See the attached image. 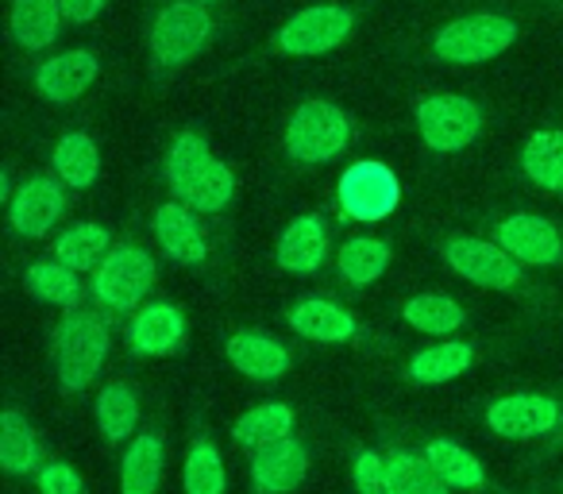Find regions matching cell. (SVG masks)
<instances>
[{
    "mask_svg": "<svg viewBox=\"0 0 563 494\" xmlns=\"http://www.w3.org/2000/svg\"><path fill=\"white\" fill-rule=\"evenodd\" d=\"M101 171V155H97V143L86 132H70L58 140L55 147V174L74 189H86L97 182Z\"/></svg>",
    "mask_w": 563,
    "mask_h": 494,
    "instance_id": "25",
    "label": "cell"
},
{
    "mask_svg": "<svg viewBox=\"0 0 563 494\" xmlns=\"http://www.w3.org/2000/svg\"><path fill=\"white\" fill-rule=\"evenodd\" d=\"M112 252V240L101 224H74L58 235L55 243V260L70 271H93L109 260Z\"/></svg>",
    "mask_w": 563,
    "mask_h": 494,
    "instance_id": "22",
    "label": "cell"
},
{
    "mask_svg": "<svg viewBox=\"0 0 563 494\" xmlns=\"http://www.w3.org/2000/svg\"><path fill=\"white\" fill-rule=\"evenodd\" d=\"M155 235H158V243L166 248V255H170V260L189 263V267L205 263V255H209V243H205V232H201V224H197L194 209H189V205H181V201L158 205Z\"/></svg>",
    "mask_w": 563,
    "mask_h": 494,
    "instance_id": "14",
    "label": "cell"
},
{
    "mask_svg": "<svg viewBox=\"0 0 563 494\" xmlns=\"http://www.w3.org/2000/svg\"><path fill=\"white\" fill-rule=\"evenodd\" d=\"M355 486H360V494H398L390 475V460H383L375 452H360V460H355Z\"/></svg>",
    "mask_w": 563,
    "mask_h": 494,
    "instance_id": "37",
    "label": "cell"
},
{
    "mask_svg": "<svg viewBox=\"0 0 563 494\" xmlns=\"http://www.w3.org/2000/svg\"><path fill=\"white\" fill-rule=\"evenodd\" d=\"M401 317H406L417 332H429V337H448V332H455L463 325L460 301L448 298V294H417V298L406 301Z\"/></svg>",
    "mask_w": 563,
    "mask_h": 494,
    "instance_id": "28",
    "label": "cell"
},
{
    "mask_svg": "<svg viewBox=\"0 0 563 494\" xmlns=\"http://www.w3.org/2000/svg\"><path fill=\"white\" fill-rule=\"evenodd\" d=\"M498 243L525 267H552L563 260V240L555 224L544 217H532V212H517V217L501 220Z\"/></svg>",
    "mask_w": 563,
    "mask_h": 494,
    "instance_id": "10",
    "label": "cell"
},
{
    "mask_svg": "<svg viewBox=\"0 0 563 494\" xmlns=\"http://www.w3.org/2000/svg\"><path fill=\"white\" fill-rule=\"evenodd\" d=\"M209 163H212L209 143H205L197 132H181L178 140H174L170 155H166V178H170L174 194H178V197L186 194V189L194 186L197 178H201Z\"/></svg>",
    "mask_w": 563,
    "mask_h": 494,
    "instance_id": "31",
    "label": "cell"
},
{
    "mask_svg": "<svg viewBox=\"0 0 563 494\" xmlns=\"http://www.w3.org/2000/svg\"><path fill=\"white\" fill-rule=\"evenodd\" d=\"M155 286V260L143 248H112L109 260L97 267L93 275V294L97 301H104L109 309H135L147 290Z\"/></svg>",
    "mask_w": 563,
    "mask_h": 494,
    "instance_id": "6",
    "label": "cell"
},
{
    "mask_svg": "<svg viewBox=\"0 0 563 494\" xmlns=\"http://www.w3.org/2000/svg\"><path fill=\"white\" fill-rule=\"evenodd\" d=\"M290 429H294V409L282 406V402H266V406L247 409V414L235 421L232 437H235V444H243V448H263V444H271V440L290 437Z\"/></svg>",
    "mask_w": 563,
    "mask_h": 494,
    "instance_id": "26",
    "label": "cell"
},
{
    "mask_svg": "<svg viewBox=\"0 0 563 494\" xmlns=\"http://www.w3.org/2000/svg\"><path fill=\"white\" fill-rule=\"evenodd\" d=\"M471 348L460 344V340H448V344H437V348H424L409 360V375L424 386H437V383H452L455 375L471 367Z\"/></svg>",
    "mask_w": 563,
    "mask_h": 494,
    "instance_id": "27",
    "label": "cell"
},
{
    "mask_svg": "<svg viewBox=\"0 0 563 494\" xmlns=\"http://www.w3.org/2000/svg\"><path fill=\"white\" fill-rule=\"evenodd\" d=\"M63 186L55 178H32L12 197V228L20 235H47L55 220L63 217Z\"/></svg>",
    "mask_w": 563,
    "mask_h": 494,
    "instance_id": "16",
    "label": "cell"
},
{
    "mask_svg": "<svg viewBox=\"0 0 563 494\" xmlns=\"http://www.w3.org/2000/svg\"><path fill=\"white\" fill-rule=\"evenodd\" d=\"M521 166L537 186L563 194V132H532L521 151Z\"/></svg>",
    "mask_w": 563,
    "mask_h": 494,
    "instance_id": "24",
    "label": "cell"
},
{
    "mask_svg": "<svg viewBox=\"0 0 563 494\" xmlns=\"http://www.w3.org/2000/svg\"><path fill=\"white\" fill-rule=\"evenodd\" d=\"M401 201V186L398 174L386 163H371V158H360L344 171L340 178V209L352 220H363V224H375V220H386Z\"/></svg>",
    "mask_w": 563,
    "mask_h": 494,
    "instance_id": "3",
    "label": "cell"
},
{
    "mask_svg": "<svg viewBox=\"0 0 563 494\" xmlns=\"http://www.w3.org/2000/svg\"><path fill=\"white\" fill-rule=\"evenodd\" d=\"M181 340H186V317L166 301L140 309L132 321V348L140 355H170Z\"/></svg>",
    "mask_w": 563,
    "mask_h": 494,
    "instance_id": "18",
    "label": "cell"
},
{
    "mask_svg": "<svg viewBox=\"0 0 563 494\" xmlns=\"http://www.w3.org/2000/svg\"><path fill=\"white\" fill-rule=\"evenodd\" d=\"M109 355V329L93 314H66L55 329V371L63 391H86Z\"/></svg>",
    "mask_w": 563,
    "mask_h": 494,
    "instance_id": "1",
    "label": "cell"
},
{
    "mask_svg": "<svg viewBox=\"0 0 563 494\" xmlns=\"http://www.w3.org/2000/svg\"><path fill=\"white\" fill-rule=\"evenodd\" d=\"M309 475V452L301 440L282 437L271 444L255 448V460H251V479L263 494H290L306 483Z\"/></svg>",
    "mask_w": 563,
    "mask_h": 494,
    "instance_id": "12",
    "label": "cell"
},
{
    "mask_svg": "<svg viewBox=\"0 0 563 494\" xmlns=\"http://www.w3.org/2000/svg\"><path fill=\"white\" fill-rule=\"evenodd\" d=\"M212 20L205 12L201 0H174L155 17L151 28V55L163 66H178L186 58H194L197 51L209 43Z\"/></svg>",
    "mask_w": 563,
    "mask_h": 494,
    "instance_id": "5",
    "label": "cell"
},
{
    "mask_svg": "<svg viewBox=\"0 0 563 494\" xmlns=\"http://www.w3.org/2000/svg\"><path fill=\"white\" fill-rule=\"evenodd\" d=\"M97 74H101V63H97L89 51H66V55L47 58V63L35 70V89H40L47 101L70 105L93 86Z\"/></svg>",
    "mask_w": 563,
    "mask_h": 494,
    "instance_id": "13",
    "label": "cell"
},
{
    "mask_svg": "<svg viewBox=\"0 0 563 494\" xmlns=\"http://www.w3.org/2000/svg\"><path fill=\"white\" fill-rule=\"evenodd\" d=\"M355 17L340 4H313V9L298 12L294 20H286V28L278 32V51L286 55H324V51L340 47L352 35Z\"/></svg>",
    "mask_w": 563,
    "mask_h": 494,
    "instance_id": "9",
    "label": "cell"
},
{
    "mask_svg": "<svg viewBox=\"0 0 563 494\" xmlns=\"http://www.w3.org/2000/svg\"><path fill=\"white\" fill-rule=\"evenodd\" d=\"M278 267L294 271V275H313L329 255V232H324L321 217H298L286 224V232L278 235Z\"/></svg>",
    "mask_w": 563,
    "mask_h": 494,
    "instance_id": "15",
    "label": "cell"
},
{
    "mask_svg": "<svg viewBox=\"0 0 563 494\" xmlns=\"http://www.w3.org/2000/svg\"><path fill=\"white\" fill-rule=\"evenodd\" d=\"M228 360L247 378H278L290 367V352L278 340L266 337V332H235L228 340Z\"/></svg>",
    "mask_w": 563,
    "mask_h": 494,
    "instance_id": "17",
    "label": "cell"
},
{
    "mask_svg": "<svg viewBox=\"0 0 563 494\" xmlns=\"http://www.w3.org/2000/svg\"><path fill=\"white\" fill-rule=\"evenodd\" d=\"M58 20H63V0H16L12 4V35L27 51L51 47L58 35Z\"/></svg>",
    "mask_w": 563,
    "mask_h": 494,
    "instance_id": "21",
    "label": "cell"
},
{
    "mask_svg": "<svg viewBox=\"0 0 563 494\" xmlns=\"http://www.w3.org/2000/svg\"><path fill=\"white\" fill-rule=\"evenodd\" d=\"M386 267H390V248L383 240H363L360 235V240L344 243V252H340V271L355 286H367L375 278H383Z\"/></svg>",
    "mask_w": 563,
    "mask_h": 494,
    "instance_id": "33",
    "label": "cell"
},
{
    "mask_svg": "<svg viewBox=\"0 0 563 494\" xmlns=\"http://www.w3.org/2000/svg\"><path fill=\"white\" fill-rule=\"evenodd\" d=\"M40 491L43 494H81V479L70 463H47L40 471Z\"/></svg>",
    "mask_w": 563,
    "mask_h": 494,
    "instance_id": "38",
    "label": "cell"
},
{
    "mask_svg": "<svg viewBox=\"0 0 563 494\" xmlns=\"http://www.w3.org/2000/svg\"><path fill=\"white\" fill-rule=\"evenodd\" d=\"M35 460H40V448H35L32 425L16 414V409H4L0 414V463L9 475H32Z\"/></svg>",
    "mask_w": 563,
    "mask_h": 494,
    "instance_id": "29",
    "label": "cell"
},
{
    "mask_svg": "<svg viewBox=\"0 0 563 494\" xmlns=\"http://www.w3.org/2000/svg\"><path fill=\"white\" fill-rule=\"evenodd\" d=\"M201 4H205V0H201Z\"/></svg>",
    "mask_w": 563,
    "mask_h": 494,
    "instance_id": "40",
    "label": "cell"
},
{
    "mask_svg": "<svg viewBox=\"0 0 563 494\" xmlns=\"http://www.w3.org/2000/svg\"><path fill=\"white\" fill-rule=\"evenodd\" d=\"M417 128H421V140L432 151L452 155V151H463L467 143H475L478 128H483V112L467 97L440 94L417 105Z\"/></svg>",
    "mask_w": 563,
    "mask_h": 494,
    "instance_id": "7",
    "label": "cell"
},
{
    "mask_svg": "<svg viewBox=\"0 0 563 494\" xmlns=\"http://www.w3.org/2000/svg\"><path fill=\"white\" fill-rule=\"evenodd\" d=\"M444 260L452 263L455 275H463L467 283L486 286V290H509L521 278V263L490 240H475V235H460L444 248Z\"/></svg>",
    "mask_w": 563,
    "mask_h": 494,
    "instance_id": "8",
    "label": "cell"
},
{
    "mask_svg": "<svg viewBox=\"0 0 563 494\" xmlns=\"http://www.w3.org/2000/svg\"><path fill=\"white\" fill-rule=\"evenodd\" d=\"M294 332H301L306 340H321V344H340V340L355 337V317L347 309H340L329 298H306L290 309Z\"/></svg>",
    "mask_w": 563,
    "mask_h": 494,
    "instance_id": "19",
    "label": "cell"
},
{
    "mask_svg": "<svg viewBox=\"0 0 563 494\" xmlns=\"http://www.w3.org/2000/svg\"><path fill=\"white\" fill-rule=\"evenodd\" d=\"M158 479H163V440L155 432H143L120 463V494H155Z\"/></svg>",
    "mask_w": 563,
    "mask_h": 494,
    "instance_id": "20",
    "label": "cell"
},
{
    "mask_svg": "<svg viewBox=\"0 0 563 494\" xmlns=\"http://www.w3.org/2000/svg\"><path fill=\"white\" fill-rule=\"evenodd\" d=\"M27 290L35 294L40 301H51V306H78L81 301V283L74 278L70 267H63V263H32V271H27Z\"/></svg>",
    "mask_w": 563,
    "mask_h": 494,
    "instance_id": "32",
    "label": "cell"
},
{
    "mask_svg": "<svg viewBox=\"0 0 563 494\" xmlns=\"http://www.w3.org/2000/svg\"><path fill=\"white\" fill-rule=\"evenodd\" d=\"M232 194H235L232 171H228V163L212 158V163L205 166L201 178L181 194V205H189V209H197V212H220L228 201H232Z\"/></svg>",
    "mask_w": 563,
    "mask_h": 494,
    "instance_id": "34",
    "label": "cell"
},
{
    "mask_svg": "<svg viewBox=\"0 0 563 494\" xmlns=\"http://www.w3.org/2000/svg\"><path fill=\"white\" fill-rule=\"evenodd\" d=\"M517 40L514 20L506 17H463L455 24H448L444 32L437 35V55L444 63L455 66H475V63H490L498 58L509 43Z\"/></svg>",
    "mask_w": 563,
    "mask_h": 494,
    "instance_id": "4",
    "label": "cell"
},
{
    "mask_svg": "<svg viewBox=\"0 0 563 494\" xmlns=\"http://www.w3.org/2000/svg\"><path fill=\"white\" fill-rule=\"evenodd\" d=\"M97 425H101V432L112 444L135 432V425H140V402H135V394L124 383H112L97 394Z\"/></svg>",
    "mask_w": 563,
    "mask_h": 494,
    "instance_id": "30",
    "label": "cell"
},
{
    "mask_svg": "<svg viewBox=\"0 0 563 494\" xmlns=\"http://www.w3.org/2000/svg\"><path fill=\"white\" fill-rule=\"evenodd\" d=\"M424 460H429L432 471H437L448 486H455V491H478V486L486 483L483 463L463 444H455V440H432V444L424 448Z\"/></svg>",
    "mask_w": 563,
    "mask_h": 494,
    "instance_id": "23",
    "label": "cell"
},
{
    "mask_svg": "<svg viewBox=\"0 0 563 494\" xmlns=\"http://www.w3.org/2000/svg\"><path fill=\"white\" fill-rule=\"evenodd\" d=\"M390 475L398 494H448L452 486L432 471V463L424 455L413 452H394L390 455Z\"/></svg>",
    "mask_w": 563,
    "mask_h": 494,
    "instance_id": "36",
    "label": "cell"
},
{
    "mask_svg": "<svg viewBox=\"0 0 563 494\" xmlns=\"http://www.w3.org/2000/svg\"><path fill=\"white\" fill-rule=\"evenodd\" d=\"M555 421H560V409L544 394H509L486 409V425L506 440L544 437L548 429H555Z\"/></svg>",
    "mask_w": 563,
    "mask_h": 494,
    "instance_id": "11",
    "label": "cell"
},
{
    "mask_svg": "<svg viewBox=\"0 0 563 494\" xmlns=\"http://www.w3.org/2000/svg\"><path fill=\"white\" fill-rule=\"evenodd\" d=\"M352 124L329 101H306L286 124V151L298 163H329L347 147Z\"/></svg>",
    "mask_w": 563,
    "mask_h": 494,
    "instance_id": "2",
    "label": "cell"
},
{
    "mask_svg": "<svg viewBox=\"0 0 563 494\" xmlns=\"http://www.w3.org/2000/svg\"><path fill=\"white\" fill-rule=\"evenodd\" d=\"M104 9V0H63V17L74 20V24H89L97 20Z\"/></svg>",
    "mask_w": 563,
    "mask_h": 494,
    "instance_id": "39",
    "label": "cell"
},
{
    "mask_svg": "<svg viewBox=\"0 0 563 494\" xmlns=\"http://www.w3.org/2000/svg\"><path fill=\"white\" fill-rule=\"evenodd\" d=\"M186 494H224V460L217 444L197 440L186 455Z\"/></svg>",
    "mask_w": 563,
    "mask_h": 494,
    "instance_id": "35",
    "label": "cell"
}]
</instances>
